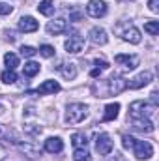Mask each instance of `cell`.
<instances>
[{"instance_id":"83f0119b","label":"cell","mask_w":159,"mask_h":161,"mask_svg":"<svg viewBox=\"0 0 159 161\" xmlns=\"http://www.w3.org/2000/svg\"><path fill=\"white\" fill-rule=\"evenodd\" d=\"M36 53H38V51H36L34 47H30V45H23V47H21V54L26 56V58H32Z\"/></svg>"},{"instance_id":"f546056e","label":"cell","mask_w":159,"mask_h":161,"mask_svg":"<svg viewBox=\"0 0 159 161\" xmlns=\"http://www.w3.org/2000/svg\"><path fill=\"white\" fill-rule=\"evenodd\" d=\"M159 0H148V8H150V11H154V13H157L159 11Z\"/></svg>"},{"instance_id":"484cf974","label":"cell","mask_w":159,"mask_h":161,"mask_svg":"<svg viewBox=\"0 0 159 161\" xmlns=\"http://www.w3.org/2000/svg\"><path fill=\"white\" fill-rule=\"evenodd\" d=\"M144 30H146L150 36H157L159 34V23L157 21H148V23L144 25Z\"/></svg>"},{"instance_id":"5bb4252c","label":"cell","mask_w":159,"mask_h":161,"mask_svg":"<svg viewBox=\"0 0 159 161\" xmlns=\"http://www.w3.org/2000/svg\"><path fill=\"white\" fill-rule=\"evenodd\" d=\"M56 92H60V84L56 82V80H45V82H41L40 86L36 88V94H40V96H47V94H56Z\"/></svg>"},{"instance_id":"d4e9b609","label":"cell","mask_w":159,"mask_h":161,"mask_svg":"<svg viewBox=\"0 0 159 161\" xmlns=\"http://www.w3.org/2000/svg\"><path fill=\"white\" fill-rule=\"evenodd\" d=\"M17 80V73L13 71V69H6L4 73H2V82L4 84H13Z\"/></svg>"},{"instance_id":"4316f807","label":"cell","mask_w":159,"mask_h":161,"mask_svg":"<svg viewBox=\"0 0 159 161\" xmlns=\"http://www.w3.org/2000/svg\"><path fill=\"white\" fill-rule=\"evenodd\" d=\"M40 54L41 56H45V58L54 56V47H52V45H41L40 47Z\"/></svg>"},{"instance_id":"7402d4cb","label":"cell","mask_w":159,"mask_h":161,"mask_svg":"<svg viewBox=\"0 0 159 161\" xmlns=\"http://www.w3.org/2000/svg\"><path fill=\"white\" fill-rule=\"evenodd\" d=\"M94 69L90 71V75L92 77H99L101 75V71H105V69H109V64L105 62V60H94Z\"/></svg>"},{"instance_id":"5b68a950","label":"cell","mask_w":159,"mask_h":161,"mask_svg":"<svg viewBox=\"0 0 159 161\" xmlns=\"http://www.w3.org/2000/svg\"><path fill=\"white\" fill-rule=\"evenodd\" d=\"M86 13L94 19H99V17H105L107 15V4L103 0H90L86 4Z\"/></svg>"},{"instance_id":"6da1fadb","label":"cell","mask_w":159,"mask_h":161,"mask_svg":"<svg viewBox=\"0 0 159 161\" xmlns=\"http://www.w3.org/2000/svg\"><path fill=\"white\" fill-rule=\"evenodd\" d=\"M157 107H154L152 103L148 101H133L129 105V118H131V124L135 129L142 131V133H152L156 127H154V122L150 120V116L154 114Z\"/></svg>"},{"instance_id":"ffe728a7","label":"cell","mask_w":159,"mask_h":161,"mask_svg":"<svg viewBox=\"0 0 159 161\" xmlns=\"http://www.w3.org/2000/svg\"><path fill=\"white\" fill-rule=\"evenodd\" d=\"M40 64L38 62H26L25 64V68H23V75H26V77H34V75H38L40 73Z\"/></svg>"},{"instance_id":"2e32d148","label":"cell","mask_w":159,"mask_h":161,"mask_svg":"<svg viewBox=\"0 0 159 161\" xmlns=\"http://www.w3.org/2000/svg\"><path fill=\"white\" fill-rule=\"evenodd\" d=\"M66 21L64 19H54V21H49L47 23V32L51 34V36H58V34H62L64 30H66Z\"/></svg>"},{"instance_id":"7c38bea8","label":"cell","mask_w":159,"mask_h":161,"mask_svg":"<svg viewBox=\"0 0 159 161\" xmlns=\"http://www.w3.org/2000/svg\"><path fill=\"white\" fill-rule=\"evenodd\" d=\"M125 88H127V80L123 79V77H111L109 79V94L118 96Z\"/></svg>"},{"instance_id":"cb8c5ba5","label":"cell","mask_w":159,"mask_h":161,"mask_svg":"<svg viewBox=\"0 0 159 161\" xmlns=\"http://www.w3.org/2000/svg\"><path fill=\"white\" fill-rule=\"evenodd\" d=\"M73 161H90L88 146H86V148H75V152H73Z\"/></svg>"},{"instance_id":"277c9868","label":"cell","mask_w":159,"mask_h":161,"mask_svg":"<svg viewBox=\"0 0 159 161\" xmlns=\"http://www.w3.org/2000/svg\"><path fill=\"white\" fill-rule=\"evenodd\" d=\"M112 139L109 133H97L96 135V152L99 156H109L112 152Z\"/></svg>"},{"instance_id":"8fae6325","label":"cell","mask_w":159,"mask_h":161,"mask_svg":"<svg viewBox=\"0 0 159 161\" xmlns=\"http://www.w3.org/2000/svg\"><path fill=\"white\" fill-rule=\"evenodd\" d=\"M15 144L21 148V152H25V156L26 158H30V159H36V158H40L41 156V148L38 144H34V142H21V141H15Z\"/></svg>"},{"instance_id":"9a60e30c","label":"cell","mask_w":159,"mask_h":161,"mask_svg":"<svg viewBox=\"0 0 159 161\" xmlns=\"http://www.w3.org/2000/svg\"><path fill=\"white\" fill-rule=\"evenodd\" d=\"M62 150H64V142H62L60 137H49L45 141V152H49V154H60Z\"/></svg>"},{"instance_id":"3957f363","label":"cell","mask_w":159,"mask_h":161,"mask_svg":"<svg viewBox=\"0 0 159 161\" xmlns=\"http://www.w3.org/2000/svg\"><path fill=\"white\" fill-rule=\"evenodd\" d=\"M88 114V107L84 103H69L66 109V122L68 124H80Z\"/></svg>"},{"instance_id":"44dd1931","label":"cell","mask_w":159,"mask_h":161,"mask_svg":"<svg viewBox=\"0 0 159 161\" xmlns=\"http://www.w3.org/2000/svg\"><path fill=\"white\" fill-rule=\"evenodd\" d=\"M71 142H73V148H86L88 146V141H86L84 133H73L71 135Z\"/></svg>"},{"instance_id":"ac0fdd59","label":"cell","mask_w":159,"mask_h":161,"mask_svg":"<svg viewBox=\"0 0 159 161\" xmlns=\"http://www.w3.org/2000/svg\"><path fill=\"white\" fill-rule=\"evenodd\" d=\"M118 111H120V103H109L105 107V114H103V122H112L118 118Z\"/></svg>"},{"instance_id":"9c48e42d","label":"cell","mask_w":159,"mask_h":161,"mask_svg":"<svg viewBox=\"0 0 159 161\" xmlns=\"http://www.w3.org/2000/svg\"><path fill=\"white\" fill-rule=\"evenodd\" d=\"M114 62L120 64V66H123L125 69H135V68L139 66L140 58H139L137 54H116V56H114Z\"/></svg>"},{"instance_id":"d6a6232c","label":"cell","mask_w":159,"mask_h":161,"mask_svg":"<svg viewBox=\"0 0 159 161\" xmlns=\"http://www.w3.org/2000/svg\"><path fill=\"white\" fill-rule=\"evenodd\" d=\"M4 113H6V111H4V107L0 105V114H4Z\"/></svg>"},{"instance_id":"f1b7e54d","label":"cell","mask_w":159,"mask_h":161,"mask_svg":"<svg viewBox=\"0 0 159 161\" xmlns=\"http://www.w3.org/2000/svg\"><path fill=\"white\" fill-rule=\"evenodd\" d=\"M13 11V6H9L8 2H0V15H9Z\"/></svg>"},{"instance_id":"ba28073f","label":"cell","mask_w":159,"mask_h":161,"mask_svg":"<svg viewBox=\"0 0 159 161\" xmlns=\"http://www.w3.org/2000/svg\"><path fill=\"white\" fill-rule=\"evenodd\" d=\"M64 47H66V51L69 54H79L80 51L84 49V38H80L79 34H73V36H69V40L64 43Z\"/></svg>"},{"instance_id":"603a6c76","label":"cell","mask_w":159,"mask_h":161,"mask_svg":"<svg viewBox=\"0 0 159 161\" xmlns=\"http://www.w3.org/2000/svg\"><path fill=\"white\" fill-rule=\"evenodd\" d=\"M4 62H6L8 69H15V68L19 66V56H17L15 53H6V56H4Z\"/></svg>"},{"instance_id":"d6986e66","label":"cell","mask_w":159,"mask_h":161,"mask_svg":"<svg viewBox=\"0 0 159 161\" xmlns=\"http://www.w3.org/2000/svg\"><path fill=\"white\" fill-rule=\"evenodd\" d=\"M38 11H40L41 15H52L54 13V2L52 0H41L40 6H38Z\"/></svg>"},{"instance_id":"4fadbf2b","label":"cell","mask_w":159,"mask_h":161,"mask_svg":"<svg viewBox=\"0 0 159 161\" xmlns=\"http://www.w3.org/2000/svg\"><path fill=\"white\" fill-rule=\"evenodd\" d=\"M38 21L34 19V17H30V15H26V17H21L19 19V30L21 32H25V34H28V32H36L38 30Z\"/></svg>"},{"instance_id":"8992f818","label":"cell","mask_w":159,"mask_h":161,"mask_svg":"<svg viewBox=\"0 0 159 161\" xmlns=\"http://www.w3.org/2000/svg\"><path fill=\"white\" fill-rule=\"evenodd\" d=\"M125 26V30H118V34L122 36V40L127 41V43H133V45H137V43H140V30L139 28H135L133 25H123Z\"/></svg>"},{"instance_id":"30bf717a","label":"cell","mask_w":159,"mask_h":161,"mask_svg":"<svg viewBox=\"0 0 159 161\" xmlns=\"http://www.w3.org/2000/svg\"><path fill=\"white\" fill-rule=\"evenodd\" d=\"M88 40L92 41L94 45H105V43L109 41V36H107L105 28L94 26V28H90V32H88Z\"/></svg>"},{"instance_id":"52a82bcc","label":"cell","mask_w":159,"mask_h":161,"mask_svg":"<svg viewBox=\"0 0 159 161\" xmlns=\"http://www.w3.org/2000/svg\"><path fill=\"white\" fill-rule=\"evenodd\" d=\"M152 79H154V75H152L150 71H142V73H139V75H135L133 79L127 80V88H131V90H139V88L146 86L148 82H152Z\"/></svg>"},{"instance_id":"7a4b0ae2","label":"cell","mask_w":159,"mask_h":161,"mask_svg":"<svg viewBox=\"0 0 159 161\" xmlns=\"http://www.w3.org/2000/svg\"><path fill=\"white\" fill-rule=\"evenodd\" d=\"M122 144H123V148H131L139 161H146L154 156V146L148 141H139V139H133L131 135H123Z\"/></svg>"},{"instance_id":"1f68e13d","label":"cell","mask_w":159,"mask_h":161,"mask_svg":"<svg viewBox=\"0 0 159 161\" xmlns=\"http://www.w3.org/2000/svg\"><path fill=\"white\" fill-rule=\"evenodd\" d=\"M4 158H6V148H4V146L0 144V161L4 159Z\"/></svg>"},{"instance_id":"4dcf8cb0","label":"cell","mask_w":159,"mask_h":161,"mask_svg":"<svg viewBox=\"0 0 159 161\" xmlns=\"http://www.w3.org/2000/svg\"><path fill=\"white\" fill-rule=\"evenodd\" d=\"M152 105L157 107V92H152Z\"/></svg>"},{"instance_id":"e0dca14e","label":"cell","mask_w":159,"mask_h":161,"mask_svg":"<svg viewBox=\"0 0 159 161\" xmlns=\"http://www.w3.org/2000/svg\"><path fill=\"white\" fill-rule=\"evenodd\" d=\"M58 69H60V73H62V77L68 80H73L77 77V64H73V62H69V64H62V66H58Z\"/></svg>"}]
</instances>
